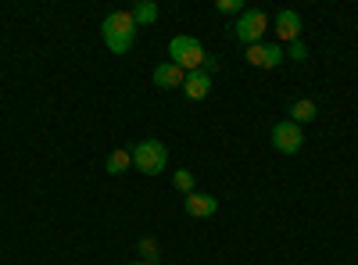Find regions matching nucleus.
<instances>
[{
    "label": "nucleus",
    "mask_w": 358,
    "mask_h": 265,
    "mask_svg": "<svg viewBox=\"0 0 358 265\" xmlns=\"http://www.w3.org/2000/svg\"><path fill=\"white\" fill-rule=\"evenodd\" d=\"M133 165H136L140 172H147V176L165 172V165H169L165 143H162V140H143V143H136V147H133Z\"/></svg>",
    "instance_id": "nucleus-3"
},
{
    "label": "nucleus",
    "mask_w": 358,
    "mask_h": 265,
    "mask_svg": "<svg viewBox=\"0 0 358 265\" xmlns=\"http://www.w3.org/2000/svg\"><path fill=\"white\" fill-rule=\"evenodd\" d=\"M172 187H176V190H183V194H194V172H187V169L172 172Z\"/></svg>",
    "instance_id": "nucleus-14"
},
{
    "label": "nucleus",
    "mask_w": 358,
    "mask_h": 265,
    "mask_svg": "<svg viewBox=\"0 0 358 265\" xmlns=\"http://www.w3.org/2000/svg\"><path fill=\"white\" fill-rule=\"evenodd\" d=\"M219 11L222 15H233V11L244 15V0H219Z\"/></svg>",
    "instance_id": "nucleus-17"
},
{
    "label": "nucleus",
    "mask_w": 358,
    "mask_h": 265,
    "mask_svg": "<svg viewBox=\"0 0 358 265\" xmlns=\"http://www.w3.org/2000/svg\"><path fill=\"white\" fill-rule=\"evenodd\" d=\"M129 165H133V151H111V155H108V165H104V169H108L111 176H122V172H126Z\"/></svg>",
    "instance_id": "nucleus-13"
},
{
    "label": "nucleus",
    "mask_w": 358,
    "mask_h": 265,
    "mask_svg": "<svg viewBox=\"0 0 358 265\" xmlns=\"http://www.w3.org/2000/svg\"><path fill=\"white\" fill-rule=\"evenodd\" d=\"M140 265H155V262H140Z\"/></svg>",
    "instance_id": "nucleus-19"
},
{
    "label": "nucleus",
    "mask_w": 358,
    "mask_h": 265,
    "mask_svg": "<svg viewBox=\"0 0 358 265\" xmlns=\"http://www.w3.org/2000/svg\"><path fill=\"white\" fill-rule=\"evenodd\" d=\"M129 265H140V262H129Z\"/></svg>",
    "instance_id": "nucleus-20"
},
{
    "label": "nucleus",
    "mask_w": 358,
    "mask_h": 265,
    "mask_svg": "<svg viewBox=\"0 0 358 265\" xmlns=\"http://www.w3.org/2000/svg\"><path fill=\"white\" fill-rule=\"evenodd\" d=\"M273 147H276L280 155H297V151L305 147V133H301V126L290 122V119L276 122V126H273Z\"/></svg>",
    "instance_id": "nucleus-5"
},
{
    "label": "nucleus",
    "mask_w": 358,
    "mask_h": 265,
    "mask_svg": "<svg viewBox=\"0 0 358 265\" xmlns=\"http://www.w3.org/2000/svg\"><path fill=\"white\" fill-rule=\"evenodd\" d=\"M287 57H294V62H305V57H308V47H305L301 40H294V43L287 47Z\"/></svg>",
    "instance_id": "nucleus-16"
},
{
    "label": "nucleus",
    "mask_w": 358,
    "mask_h": 265,
    "mask_svg": "<svg viewBox=\"0 0 358 265\" xmlns=\"http://www.w3.org/2000/svg\"><path fill=\"white\" fill-rule=\"evenodd\" d=\"M201 69H204V72H215V69H219V62H215V57H212V54H208V57H204V65H201Z\"/></svg>",
    "instance_id": "nucleus-18"
},
{
    "label": "nucleus",
    "mask_w": 358,
    "mask_h": 265,
    "mask_svg": "<svg viewBox=\"0 0 358 265\" xmlns=\"http://www.w3.org/2000/svg\"><path fill=\"white\" fill-rule=\"evenodd\" d=\"M183 208H187V215H194V219H212L215 212H219V201L212 197V194H187V201H183Z\"/></svg>",
    "instance_id": "nucleus-7"
},
{
    "label": "nucleus",
    "mask_w": 358,
    "mask_h": 265,
    "mask_svg": "<svg viewBox=\"0 0 358 265\" xmlns=\"http://www.w3.org/2000/svg\"><path fill=\"white\" fill-rule=\"evenodd\" d=\"M283 47H276V43H255V47H248V62L255 65V69H276V65H283Z\"/></svg>",
    "instance_id": "nucleus-6"
},
{
    "label": "nucleus",
    "mask_w": 358,
    "mask_h": 265,
    "mask_svg": "<svg viewBox=\"0 0 358 265\" xmlns=\"http://www.w3.org/2000/svg\"><path fill=\"white\" fill-rule=\"evenodd\" d=\"M133 22L136 25H155L158 22V4L155 0H140V4L133 8Z\"/></svg>",
    "instance_id": "nucleus-12"
},
{
    "label": "nucleus",
    "mask_w": 358,
    "mask_h": 265,
    "mask_svg": "<svg viewBox=\"0 0 358 265\" xmlns=\"http://www.w3.org/2000/svg\"><path fill=\"white\" fill-rule=\"evenodd\" d=\"M208 90H212V79H208V72H204V69H197V72H187L183 94H187L190 101H204V97H208Z\"/></svg>",
    "instance_id": "nucleus-10"
},
{
    "label": "nucleus",
    "mask_w": 358,
    "mask_h": 265,
    "mask_svg": "<svg viewBox=\"0 0 358 265\" xmlns=\"http://www.w3.org/2000/svg\"><path fill=\"white\" fill-rule=\"evenodd\" d=\"M140 255H143L147 262H158V241H151V237H143V241H140Z\"/></svg>",
    "instance_id": "nucleus-15"
},
{
    "label": "nucleus",
    "mask_w": 358,
    "mask_h": 265,
    "mask_svg": "<svg viewBox=\"0 0 358 265\" xmlns=\"http://www.w3.org/2000/svg\"><path fill=\"white\" fill-rule=\"evenodd\" d=\"M169 57H172V65H179L183 72H197L208 54H204L201 40H194V36H172L169 40Z\"/></svg>",
    "instance_id": "nucleus-2"
},
{
    "label": "nucleus",
    "mask_w": 358,
    "mask_h": 265,
    "mask_svg": "<svg viewBox=\"0 0 358 265\" xmlns=\"http://www.w3.org/2000/svg\"><path fill=\"white\" fill-rule=\"evenodd\" d=\"M265 29H268L265 11H244L241 18H236V25H233V40H241V43L255 47V43H262Z\"/></svg>",
    "instance_id": "nucleus-4"
},
{
    "label": "nucleus",
    "mask_w": 358,
    "mask_h": 265,
    "mask_svg": "<svg viewBox=\"0 0 358 265\" xmlns=\"http://www.w3.org/2000/svg\"><path fill=\"white\" fill-rule=\"evenodd\" d=\"M136 22H133V11H111L101 25V33H104V43L111 54H129L133 43H136Z\"/></svg>",
    "instance_id": "nucleus-1"
},
{
    "label": "nucleus",
    "mask_w": 358,
    "mask_h": 265,
    "mask_svg": "<svg viewBox=\"0 0 358 265\" xmlns=\"http://www.w3.org/2000/svg\"><path fill=\"white\" fill-rule=\"evenodd\" d=\"M183 83H187V72L172 62L155 69V86H162V90H176V86H183Z\"/></svg>",
    "instance_id": "nucleus-9"
},
{
    "label": "nucleus",
    "mask_w": 358,
    "mask_h": 265,
    "mask_svg": "<svg viewBox=\"0 0 358 265\" xmlns=\"http://www.w3.org/2000/svg\"><path fill=\"white\" fill-rule=\"evenodd\" d=\"M276 33H280V40H287V43L301 40V15L290 11V8H283V11L276 15Z\"/></svg>",
    "instance_id": "nucleus-8"
},
{
    "label": "nucleus",
    "mask_w": 358,
    "mask_h": 265,
    "mask_svg": "<svg viewBox=\"0 0 358 265\" xmlns=\"http://www.w3.org/2000/svg\"><path fill=\"white\" fill-rule=\"evenodd\" d=\"M315 115H319V108H315V101H308V97H301V101L290 104V122H297V126H301V122H312Z\"/></svg>",
    "instance_id": "nucleus-11"
}]
</instances>
